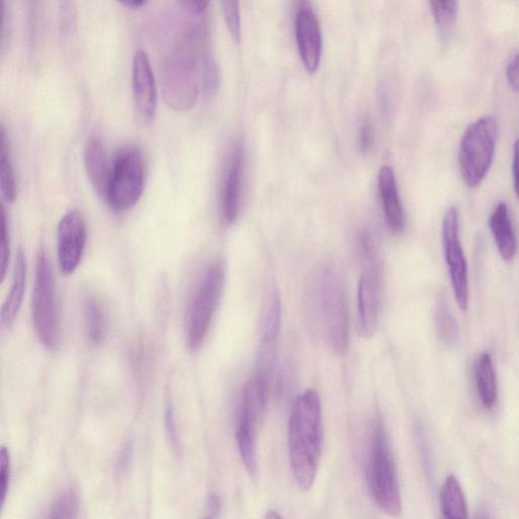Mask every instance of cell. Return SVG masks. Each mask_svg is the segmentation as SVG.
Listing matches in <instances>:
<instances>
[{
	"label": "cell",
	"instance_id": "7a4b0ae2",
	"mask_svg": "<svg viewBox=\"0 0 519 519\" xmlns=\"http://www.w3.org/2000/svg\"><path fill=\"white\" fill-rule=\"evenodd\" d=\"M313 302L328 344L339 353L349 344V313L345 286L340 273L332 266L322 268L313 283Z\"/></svg>",
	"mask_w": 519,
	"mask_h": 519
},
{
	"label": "cell",
	"instance_id": "8d00e7d4",
	"mask_svg": "<svg viewBox=\"0 0 519 519\" xmlns=\"http://www.w3.org/2000/svg\"><path fill=\"white\" fill-rule=\"evenodd\" d=\"M265 519H283V518L276 511L270 510L267 512Z\"/></svg>",
	"mask_w": 519,
	"mask_h": 519
},
{
	"label": "cell",
	"instance_id": "d590c367",
	"mask_svg": "<svg viewBox=\"0 0 519 519\" xmlns=\"http://www.w3.org/2000/svg\"><path fill=\"white\" fill-rule=\"evenodd\" d=\"M145 4L146 3L142 2V0H127V2L122 3L123 6H126L129 9H139Z\"/></svg>",
	"mask_w": 519,
	"mask_h": 519
},
{
	"label": "cell",
	"instance_id": "ac0fdd59",
	"mask_svg": "<svg viewBox=\"0 0 519 519\" xmlns=\"http://www.w3.org/2000/svg\"><path fill=\"white\" fill-rule=\"evenodd\" d=\"M489 228L502 259L512 260L517 253V239L505 202H500L493 210L489 219Z\"/></svg>",
	"mask_w": 519,
	"mask_h": 519
},
{
	"label": "cell",
	"instance_id": "9a60e30c",
	"mask_svg": "<svg viewBox=\"0 0 519 519\" xmlns=\"http://www.w3.org/2000/svg\"><path fill=\"white\" fill-rule=\"evenodd\" d=\"M295 36L305 67L315 73L320 66L323 41L318 17L310 3H301L296 12Z\"/></svg>",
	"mask_w": 519,
	"mask_h": 519
},
{
	"label": "cell",
	"instance_id": "f1b7e54d",
	"mask_svg": "<svg viewBox=\"0 0 519 519\" xmlns=\"http://www.w3.org/2000/svg\"><path fill=\"white\" fill-rule=\"evenodd\" d=\"M11 455L6 447L2 448L0 452V502L4 509L11 482Z\"/></svg>",
	"mask_w": 519,
	"mask_h": 519
},
{
	"label": "cell",
	"instance_id": "7402d4cb",
	"mask_svg": "<svg viewBox=\"0 0 519 519\" xmlns=\"http://www.w3.org/2000/svg\"><path fill=\"white\" fill-rule=\"evenodd\" d=\"M442 519H468V506L464 491L455 476L444 481L440 492Z\"/></svg>",
	"mask_w": 519,
	"mask_h": 519
},
{
	"label": "cell",
	"instance_id": "4dcf8cb0",
	"mask_svg": "<svg viewBox=\"0 0 519 519\" xmlns=\"http://www.w3.org/2000/svg\"><path fill=\"white\" fill-rule=\"evenodd\" d=\"M165 425L170 446L175 454H180V440L178 436L175 412L172 403H168L165 414Z\"/></svg>",
	"mask_w": 519,
	"mask_h": 519
},
{
	"label": "cell",
	"instance_id": "3957f363",
	"mask_svg": "<svg viewBox=\"0 0 519 519\" xmlns=\"http://www.w3.org/2000/svg\"><path fill=\"white\" fill-rule=\"evenodd\" d=\"M366 479L378 507L391 516H399L402 511L400 483L389 436L380 416L370 437Z\"/></svg>",
	"mask_w": 519,
	"mask_h": 519
},
{
	"label": "cell",
	"instance_id": "d6986e66",
	"mask_svg": "<svg viewBox=\"0 0 519 519\" xmlns=\"http://www.w3.org/2000/svg\"><path fill=\"white\" fill-rule=\"evenodd\" d=\"M85 166L96 191L105 199L110 168L107 164L104 146L97 138H91L86 145Z\"/></svg>",
	"mask_w": 519,
	"mask_h": 519
},
{
	"label": "cell",
	"instance_id": "277c9868",
	"mask_svg": "<svg viewBox=\"0 0 519 519\" xmlns=\"http://www.w3.org/2000/svg\"><path fill=\"white\" fill-rule=\"evenodd\" d=\"M194 41L193 37L179 45L164 67L162 83L165 100L169 107L177 111L191 109L200 91L202 59H199Z\"/></svg>",
	"mask_w": 519,
	"mask_h": 519
},
{
	"label": "cell",
	"instance_id": "8fae6325",
	"mask_svg": "<svg viewBox=\"0 0 519 519\" xmlns=\"http://www.w3.org/2000/svg\"><path fill=\"white\" fill-rule=\"evenodd\" d=\"M442 243L458 307L467 312L470 299L469 271L460 240V213L455 206L444 214Z\"/></svg>",
	"mask_w": 519,
	"mask_h": 519
},
{
	"label": "cell",
	"instance_id": "83f0119b",
	"mask_svg": "<svg viewBox=\"0 0 519 519\" xmlns=\"http://www.w3.org/2000/svg\"><path fill=\"white\" fill-rule=\"evenodd\" d=\"M0 280L4 281L10 261V233L4 206L2 207V229H0Z\"/></svg>",
	"mask_w": 519,
	"mask_h": 519
},
{
	"label": "cell",
	"instance_id": "8992f818",
	"mask_svg": "<svg viewBox=\"0 0 519 519\" xmlns=\"http://www.w3.org/2000/svg\"><path fill=\"white\" fill-rule=\"evenodd\" d=\"M499 134L497 120L484 116L468 126L459 151L462 177L469 188H477L487 177L495 157Z\"/></svg>",
	"mask_w": 519,
	"mask_h": 519
},
{
	"label": "cell",
	"instance_id": "44dd1931",
	"mask_svg": "<svg viewBox=\"0 0 519 519\" xmlns=\"http://www.w3.org/2000/svg\"><path fill=\"white\" fill-rule=\"evenodd\" d=\"M477 391L482 405L492 409L498 399V385L493 359L488 352L480 354L474 367Z\"/></svg>",
	"mask_w": 519,
	"mask_h": 519
},
{
	"label": "cell",
	"instance_id": "cb8c5ba5",
	"mask_svg": "<svg viewBox=\"0 0 519 519\" xmlns=\"http://www.w3.org/2000/svg\"><path fill=\"white\" fill-rule=\"evenodd\" d=\"M0 187L8 203H13L17 197V184L14 168L10 157L8 135L4 126L0 134Z\"/></svg>",
	"mask_w": 519,
	"mask_h": 519
},
{
	"label": "cell",
	"instance_id": "484cf974",
	"mask_svg": "<svg viewBox=\"0 0 519 519\" xmlns=\"http://www.w3.org/2000/svg\"><path fill=\"white\" fill-rule=\"evenodd\" d=\"M431 12L440 38L448 41L452 36L459 16V3L456 0L447 2H430Z\"/></svg>",
	"mask_w": 519,
	"mask_h": 519
},
{
	"label": "cell",
	"instance_id": "9c48e42d",
	"mask_svg": "<svg viewBox=\"0 0 519 519\" xmlns=\"http://www.w3.org/2000/svg\"><path fill=\"white\" fill-rule=\"evenodd\" d=\"M32 305L40 342L47 349L56 350L61 341V324L54 275L45 251H41L37 262Z\"/></svg>",
	"mask_w": 519,
	"mask_h": 519
},
{
	"label": "cell",
	"instance_id": "6da1fadb",
	"mask_svg": "<svg viewBox=\"0 0 519 519\" xmlns=\"http://www.w3.org/2000/svg\"><path fill=\"white\" fill-rule=\"evenodd\" d=\"M323 441L322 405L315 391L295 400L288 423V454L293 478L304 491L316 480Z\"/></svg>",
	"mask_w": 519,
	"mask_h": 519
},
{
	"label": "cell",
	"instance_id": "4fadbf2b",
	"mask_svg": "<svg viewBox=\"0 0 519 519\" xmlns=\"http://www.w3.org/2000/svg\"><path fill=\"white\" fill-rule=\"evenodd\" d=\"M132 88L135 115L140 124L147 126L156 115L158 92L150 59L144 51H137L133 58Z\"/></svg>",
	"mask_w": 519,
	"mask_h": 519
},
{
	"label": "cell",
	"instance_id": "e0dca14e",
	"mask_svg": "<svg viewBox=\"0 0 519 519\" xmlns=\"http://www.w3.org/2000/svg\"><path fill=\"white\" fill-rule=\"evenodd\" d=\"M379 186L384 212L390 230L399 234L405 228V213L400 199L395 173L389 166H384L379 175Z\"/></svg>",
	"mask_w": 519,
	"mask_h": 519
},
{
	"label": "cell",
	"instance_id": "ba28073f",
	"mask_svg": "<svg viewBox=\"0 0 519 519\" xmlns=\"http://www.w3.org/2000/svg\"><path fill=\"white\" fill-rule=\"evenodd\" d=\"M145 184L143 156L136 147L118 151L110 166L105 200L117 212L132 208L142 196Z\"/></svg>",
	"mask_w": 519,
	"mask_h": 519
},
{
	"label": "cell",
	"instance_id": "2e32d148",
	"mask_svg": "<svg viewBox=\"0 0 519 519\" xmlns=\"http://www.w3.org/2000/svg\"><path fill=\"white\" fill-rule=\"evenodd\" d=\"M244 172V147L237 142L229 157L225 175L224 189H222V212L229 224H233L238 218L242 181Z\"/></svg>",
	"mask_w": 519,
	"mask_h": 519
},
{
	"label": "cell",
	"instance_id": "603a6c76",
	"mask_svg": "<svg viewBox=\"0 0 519 519\" xmlns=\"http://www.w3.org/2000/svg\"><path fill=\"white\" fill-rule=\"evenodd\" d=\"M86 331L92 343L100 345L107 334V318L102 303L95 295H88L84 303Z\"/></svg>",
	"mask_w": 519,
	"mask_h": 519
},
{
	"label": "cell",
	"instance_id": "d6a6232c",
	"mask_svg": "<svg viewBox=\"0 0 519 519\" xmlns=\"http://www.w3.org/2000/svg\"><path fill=\"white\" fill-rule=\"evenodd\" d=\"M506 80L510 89L519 93V53L516 54L507 65Z\"/></svg>",
	"mask_w": 519,
	"mask_h": 519
},
{
	"label": "cell",
	"instance_id": "ffe728a7",
	"mask_svg": "<svg viewBox=\"0 0 519 519\" xmlns=\"http://www.w3.org/2000/svg\"><path fill=\"white\" fill-rule=\"evenodd\" d=\"M27 280V258L23 250L19 251L11 292L2 310V325L10 328L14 324L22 307Z\"/></svg>",
	"mask_w": 519,
	"mask_h": 519
},
{
	"label": "cell",
	"instance_id": "f546056e",
	"mask_svg": "<svg viewBox=\"0 0 519 519\" xmlns=\"http://www.w3.org/2000/svg\"><path fill=\"white\" fill-rule=\"evenodd\" d=\"M222 11H224L225 19L228 24L230 33L236 42L241 39V13L238 2L222 3Z\"/></svg>",
	"mask_w": 519,
	"mask_h": 519
},
{
	"label": "cell",
	"instance_id": "5b68a950",
	"mask_svg": "<svg viewBox=\"0 0 519 519\" xmlns=\"http://www.w3.org/2000/svg\"><path fill=\"white\" fill-rule=\"evenodd\" d=\"M226 281V267L221 259L213 260L204 270L190 301L186 318L189 348L198 350L209 330Z\"/></svg>",
	"mask_w": 519,
	"mask_h": 519
},
{
	"label": "cell",
	"instance_id": "4316f807",
	"mask_svg": "<svg viewBox=\"0 0 519 519\" xmlns=\"http://www.w3.org/2000/svg\"><path fill=\"white\" fill-rule=\"evenodd\" d=\"M79 509L80 502L77 493L68 490L54 502L48 519H77Z\"/></svg>",
	"mask_w": 519,
	"mask_h": 519
},
{
	"label": "cell",
	"instance_id": "30bf717a",
	"mask_svg": "<svg viewBox=\"0 0 519 519\" xmlns=\"http://www.w3.org/2000/svg\"><path fill=\"white\" fill-rule=\"evenodd\" d=\"M268 391V386L252 377L245 386L240 405L236 437L242 461L251 475L257 472L256 435Z\"/></svg>",
	"mask_w": 519,
	"mask_h": 519
},
{
	"label": "cell",
	"instance_id": "e575fe53",
	"mask_svg": "<svg viewBox=\"0 0 519 519\" xmlns=\"http://www.w3.org/2000/svg\"><path fill=\"white\" fill-rule=\"evenodd\" d=\"M182 5L194 15L204 13L208 7L207 2H183Z\"/></svg>",
	"mask_w": 519,
	"mask_h": 519
},
{
	"label": "cell",
	"instance_id": "d4e9b609",
	"mask_svg": "<svg viewBox=\"0 0 519 519\" xmlns=\"http://www.w3.org/2000/svg\"><path fill=\"white\" fill-rule=\"evenodd\" d=\"M435 325L439 338L447 345H456L461 337L460 326L448 302L439 298L435 309Z\"/></svg>",
	"mask_w": 519,
	"mask_h": 519
},
{
	"label": "cell",
	"instance_id": "52a82bcc",
	"mask_svg": "<svg viewBox=\"0 0 519 519\" xmlns=\"http://www.w3.org/2000/svg\"><path fill=\"white\" fill-rule=\"evenodd\" d=\"M365 267L357 294L359 330L364 337L373 336L378 328L383 299L384 270L379 252L372 238L363 234L360 239Z\"/></svg>",
	"mask_w": 519,
	"mask_h": 519
},
{
	"label": "cell",
	"instance_id": "5bb4252c",
	"mask_svg": "<svg viewBox=\"0 0 519 519\" xmlns=\"http://www.w3.org/2000/svg\"><path fill=\"white\" fill-rule=\"evenodd\" d=\"M281 322V304L278 291L271 292L265 310L262 335L253 377L269 386L276 356Z\"/></svg>",
	"mask_w": 519,
	"mask_h": 519
},
{
	"label": "cell",
	"instance_id": "7c38bea8",
	"mask_svg": "<svg viewBox=\"0 0 519 519\" xmlns=\"http://www.w3.org/2000/svg\"><path fill=\"white\" fill-rule=\"evenodd\" d=\"M87 244V226L78 210L66 213L57 229V254L61 272L69 275L80 266Z\"/></svg>",
	"mask_w": 519,
	"mask_h": 519
},
{
	"label": "cell",
	"instance_id": "1f68e13d",
	"mask_svg": "<svg viewBox=\"0 0 519 519\" xmlns=\"http://www.w3.org/2000/svg\"><path fill=\"white\" fill-rule=\"evenodd\" d=\"M359 147L362 152H368L374 143V128L372 122L365 119L359 130Z\"/></svg>",
	"mask_w": 519,
	"mask_h": 519
},
{
	"label": "cell",
	"instance_id": "836d02e7",
	"mask_svg": "<svg viewBox=\"0 0 519 519\" xmlns=\"http://www.w3.org/2000/svg\"><path fill=\"white\" fill-rule=\"evenodd\" d=\"M512 178L514 192L517 200L519 201V138L514 142L513 145Z\"/></svg>",
	"mask_w": 519,
	"mask_h": 519
}]
</instances>
